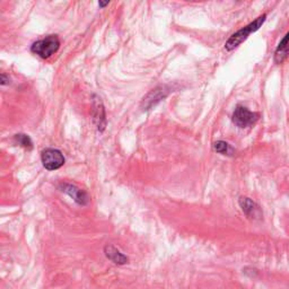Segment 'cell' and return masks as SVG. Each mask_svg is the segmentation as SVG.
<instances>
[{
	"instance_id": "obj_13",
	"label": "cell",
	"mask_w": 289,
	"mask_h": 289,
	"mask_svg": "<svg viewBox=\"0 0 289 289\" xmlns=\"http://www.w3.org/2000/svg\"><path fill=\"white\" fill-rule=\"evenodd\" d=\"M8 82H9V78H7L5 74H2V85H6V84H8Z\"/></svg>"
},
{
	"instance_id": "obj_5",
	"label": "cell",
	"mask_w": 289,
	"mask_h": 289,
	"mask_svg": "<svg viewBox=\"0 0 289 289\" xmlns=\"http://www.w3.org/2000/svg\"><path fill=\"white\" fill-rule=\"evenodd\" d=\"M60 189H61L62 192L67 193L69 197L74 199L75 202H77L81 206H86V204L90 202V198H88V194L85 191L79 189L78 186L69 183H62L60 184Z\"/></svg>"
},
{
	"instance_id": "obj_2",
	"label": "cell",
	"mask_w": 289,
	"mask_h": 289,
	"mask_svg": "<svg viewBox=\"0 0 289 289\" xmlns=\"http://www.w3.org/2000/svg\"><path fill=\"white\" fill-rule=\"evenodd\" d=\"M60 48V41L57 35H49L45 39L36 41L31 46V51L42 59H48Z\"/></svg>"
},
{
	"instance_id": "obj_12",
	"label": "cell",
	"mask_w": 289,
	"mask_h": 289,
	"mask_svg": "<svg viewBox=\"0 0 289 289\" xmlns=\"http://www.w3.org/2000/svg\"><path fill=\"white\" fill-rule=\"evenodd\" d=\"M15 140L17 143H20L22 147H24V148H27V149H32V147H33V142H32L31 140V138L27 136V134H24V133H18L16 134L15 137Z\"/></svg>"
},
{
	"instance_id": "obj_3",
	"label": "cell",
	"mask_w": 289,
	"mask_h": 289,
	"mask_svg": "<svg viewBox=\"0 0 289 289\" xmlns=\"http://www.w3.org/2000/svg\"><path fill=\"white\" fill-rule=\"evenodd\" d=\"M260 114L256 112H251L245 106L239 105L233 113V122L240 128H248L251 125L255 124L256 121L259 120Z\"/></svg>"
},
{
	"instance_id": "obj_6",
	"label": "cell",
	"mask_w": 289,
	"mask_h": 289,
	"mask_svg": "<svg viewBox=\"0 0 289 289\" xmlns=\"http://www.w3.org/2000/svg\"><path fill=\"white\" fill-rule=\"evenodd\" d=\"M172 87L170 86H160L155 88V90H153L149 94L144 97L143 99V106H144V110H148L151 109L152 106L156 105L158 102L162 101L164 97H166L169 95V93L171 92Z\"/></svg>"
},
{
	"instance_id": "obj_1",
	"label": "cell",
	"mask_w": 289,
	"mask_h": 289,
	"mask_svg": "<svg viewBox=\"0 0 289 289\" xmlns=\"http://www.w3.org/2000/svg\"><path fill=\"white\" fill-rule=\"evenodd\" d=\"M265 18H267V15L263 14V15H261L256 18L255 21L250 23L248 26L243 27V29H241L240 31H237L236 33L233 34L226 42V44H225L226 50L232 51V50L236 49L241 43H243V42L248 39L250 34L254 33V32L258 31L260 27L262 26V24L265 22Z\"/></svg>"
},
{
	"instance_id": "obj_10",
	"label": "cell",
	"mask_w": 289,
	"mask_h": 289,
	"mask_svg": "<svg viewBox=\"0 0 289 289\" xmlns=\"http://www.w3.org/2000/svg\"><path fill=\"white\" fill-rule=\"evenodd\" d=\"M289 54V32L283 36V39L279 42V44L274 52V62L282 63Z\"/></svg>"
},
{
	"instance_id": "obj_8",
	"label": "cell",
	"mask_w": 289,
	"mask_h": 289,
	"mask_svg": "<svg viewBox=\"0 0 289 289\" xmlns=\"http://www.w3.org/2000/svg\"><path fill=\"white\" fill-rule=\"evenodd\" d=\"M93 120H94L97 129L100 131H103L106 124L105 111L101 99L96 95L93 96Z\"/></svg>"
},
{
	"instance_id": "obj_4",
	"label": "cell",
	"mask_w": 289,
	"mask_h": 289,
	"mask_svg": "<svg viewBox=\"0 0 289 289\" xmlns=\"http://www.w3.org/2000/svg\"><path fill=\"white\" fill-rule=\"evenodd\" d=\"M42 164L49 171H54L61 167L66 160L62 155V153L58 151V149L53 148H46L41 154Z\"/></svg>"
},
{
	"instance_id": "obj_11",
	"label": "cell",
	"mask_w": 289,
	"mask_h": 289,
	"mask_svg": "<svg viewBox=\"0 0 289 289\" xmlns=\"http://www.w3.org/2000/svg\"><path fill=\"white\" fill-rule=\"evenodd\" d=\"M213 149H215V152H217L218 154H222V155L232 156L233 154H234V149L232 148L231 144L223 140H219L213 143Z\"/></svg>"
},
{
	"instance_id": "obj_9",
	"label": "cell",
	"mask_w": 289,
	"mask_h": 289,
	"mask_svg": "<svg viewBox=\"0 0 289 289\" xmlns=\"http://www.w3.org/2000/svg\"><path fill=\"white\" fill-rule=\"evenodd\" d=\"M104 253L105 256L109 260H111L112 262L119 265H123L125 263H128V256H125L123 253H121V251L115 248L113 245H106L104 248Z\"/></svg>"
},
{
	"instance_id": "obj_7",
	"label": "cell",
	"mask_w": 289,
	"mask_h": 289,
	"mask_svg": "<svg viewBox=\"0 0 289 289\" xmlns=\"http://www.w3.org/2000/svg\"><path fill=\"white\" fill-rule=\"evenodd\" d=\"M239 204L242 208L246 217L250 219H260L262 217V211H261L260 206L256 202H254L252 199L248 197H241L239 199Z\"/></svg>"
}]
</instances>
